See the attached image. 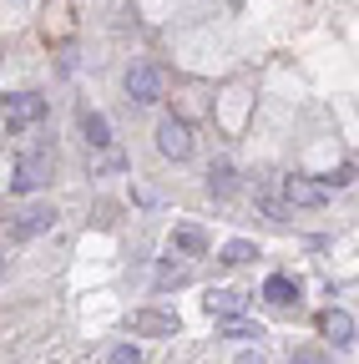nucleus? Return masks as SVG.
I'll list each match as a JSON object with an SVG mask.
<instances>
[{"instance_id": "obj_17", "label": "nucleus", "mask_w": 359, "mask_h": 364, "mask_svg": "<svg viewBox=\"0 0 359 364\" xmlns=\"http://www.w3.org/2000/svg\"><path fill=\"white\" fill-rule=\"evenodd\" d=\"M324 182H329V188H349V182H354V162H339Z\"/></svg>"}, {"instance_id": "obj_12", "label": "nucleus", "mask_w": 359, "mask_h": 364, "mask_svg": "<svg viewBox=\"0 0 359 364\" xmlns=\"http://www.w3.org/2000/svg\"><path fill=\"white\" fill-rule=\"evenodd\" d=\"M172 243L183 248V253H208V233H203V228H177Z\"/></svg>"}, {"instance_id": "obj_5", "label": "nucleus", "mask_w": 359, "mask_h": 364, "mask_svg": "<svg viewBox=\"0 0 359 364\" xmlns=\"http://www.w3.org/2000/svg\"><path fill=\"white\" fill-rule=\"evenodd\" d=\"M51 228H56V208L51 203H31L16 218V238H36V233H51Z\"/></svg>"}, {"instance_id": "obj_2", "label": "nucleus", "mask_w": 359, "mask_h": 364, "mask_svg": "<svg viewBox=\"0 0 359 364\" xmlns=\"http://www.w3.org/2000/svg\"><path fill=\"white\" fill-rule=\"evenodd\" d=\"M157 152L172 157V162H183V157L193 152V132H188L183 117H162V122H157Z\"/></svg>"}, {"instance_id": "obj_20", "label": "nucleus", "mask_w": 359, "mask_h": 364, "mask_svg": "<svg viewBox=\"0 0 359 364\" xmlns=\"http://www.w3.org/2000/svg\"><path fill=\"white\" fill-rule=\"evenodd\" d=\"M238 364H263V354H258V349H253V354H243V359H238Z\"/></svg>"}, {"instance_id": "obj_16", "label": "nucleus", "mask_w": 359, "mask_h": 364, "mask_svg": "<svg viewBox=\"0 0 359 364\" xmlns=\"http://www.w3.org/2000/svg\"><path fill=\"white\" fill-rule=\"evenodd\" d=\"M248 258H258V248L248 238H233L228 248H223V263H248Z\"/></svg>"}, {"instance_id": "obj_13", "label": "nucleus", "mask_w": 359, "mask_h": 364, "mask_svg": "<svg viewBox=\"0 0 359 364\" xmlns=\"http://www.w3.org/2000/svg\"><path fill=\"white\" fill-rule=\"evenodd\" d=\"M223 339L243 344V339H263V334H258V324H248V318H228V324H223Z\"/></svg>"}, {"instance_id": "obj_9", "label": "nucleus", "mask_w": 359, "mask_h": 364, "mask_svg": "<svg viewBox=\"0 0 359 364\" xmlns=\"http://www.w3.org/2000/svg\"><path fill=\"white\" fill-rule=\"evenodd\" d=\"M324 339H334V344H349L354 339V318L344 309H329L324 314Z\"/></svg>"}, {"instance_id": "obj_6", "label": "nucleus", "mask_w": 359, "mask_h": 364, "mask_svg": "<svg viewBox=\"0 0 359 364\" xmlns=\"http://www.w3.org/2000/svg\"><path fill=\"white\" fill-rule=\"evenodd\" d=\"M284 193H289V203H299V208H319V203L329 198V182H309V177H289V182H284Z\"/></svg>"}, {"instance_id": "obj_4", "label": "nucleus", "mask_w": 359, "mask_h": 364, "mask_svg": "<svg viewBox=\"0 0 359 364\" xmlns=\"http://www.w3.org/2000/svg\"><path fill=\"white\" fill-rule=\"evenodd\" d=\"M46 177H51V162L46 157H21L16 172H11V193H36Z\"/></svg>"}, {"instance_id": "obj_15", "label": "nucleus", "mask_w": 359, "mask_h": 364, "mask_svg": "<svg viewBox=\"0 0 359 364\" xmlns=\"http://www.w3.org/2000/svg\"><path fill=\"white\" fill-rule=\"evenodd\" d=\"M172 284H188V263H162L157 268V289H172Z\"/></svg>"}, {"instance_id": "obj_7", "label": "nucleus", "mask_w": 359, "mask_h": 364, "mask_svg": "<svg viewBox=\"0 0 359 364\" xmlns=\"http://www.w3.org/2000/svg\"><path fill=\"white\" fill-rule=\"evenodd\" d=\"M208 314H218V318H243V294H233V289H208Z\"/></svg>"}, {"instance_id": "obj_19", "label": "nucleus", "mask_w": 359, "mask_h": 364, "mask_svg": "<svg viewBox=\"0 0 359 364\" xmlns=\"http://www.w3.org/2000/svg\"><path fill=\"white\" fill-rule=\"evenodd\" d=\"M294 364H324L319 354H294Z\"/></svg>"}, {"instance_id": "obj_11", "label": "nucleus", "mask_w": 359, "mask_h": 364, "mask_svg": "<svg viewBox=\"0 0 359 364\" xmlns=\"http://www.w3.org/2000/svg\"><path fill=\"white\" fill-rule=\"evenodd\" d=\"M81 132H86V142H92V147H107V142H112V127H107L102 112H86V117H81Z\"/></svg>"}, {"instance_id": "obj_3", "label": "nucleus", "mask_w": 359, "mask_h": 364, "mask_svg": "<svg viewBox=\"0 0 359 364\" xmlns=\"http://www.w3.org/2000/svg\"><path fill=\"white\" fill-rule=\"evenodd\" d=\"M41 117H46V102H41V97H31V91L6 97V132H21V127H31Z\"/></svg>"}, {"instance_id": "obj_14", "label": "nucleus", "mask_w": 359, "mask_h": 364, "mask_svg": "<svg viewBox=\"0 0 359 364\" xmlns=\"http://www.w3.org/2000/svg\"><path fill=\"white\" fill-rule=\"evenodd\" d=\"M208 188H213L218 198H228V193H233V167H228V162H218V167L208 172Z\"/></svg>"}, {"instance_id": "obj_18", "label": "nucleus", "mask_w": 359, "mask_h": 364, "mask_svg": "<svg viewBox=\"0 0 359 364\" xmlns=\"http://www.w3.org/2000/svg\"><path fill=\"white\" fill-rule=\"evenodd\" d=\"M137 359H142V354H137V344H122V349L112 354V364H137Z\"/></svg>"}, {"instance_id": "obj_1", "label": "nucleus", "mask_w": 359, "mask_h": 364, "mask_svg": "<svg viewBox=\"0 0 359 364\" xmlns=\"http://www.w3.org/2000/svg\"><path fill=\"white\" fill-rule=\"evenodd\" d=\"M127 97L132 102H142V107H152V102H162V71L152 66V61H137V66H132L127 71Z\"/></svg>"}, {"instance_id": "obj_8", "label": "nucleus", "mask_w": 359, "mask_h": 364, "mask_svg": "<svg viewBox=\"0 0 359 364\" xmlns=\"http://www.w3.org/2000/svg\"><path fill=\"white\" fill-rule=\"evenodd\" d=\"M132 329H137V334H177V314L142 309V314H132Z\"/></svg>"}, {"instance_id": "obj_10", "label": "nucleus", "mask_w": 359, "mask_h": 364, "mask_svg": "<svg viewBox=\"0 0 359 364\" xmlns=\"http://www.w3.org/2000/svg\"><path fill=\"white\" fill-rule=\"evenodd\" d=\"M263 299H268V304H294V299H299V284L289 279V273H274V279L263 284Z\"/></svg>"}]
</instances>
